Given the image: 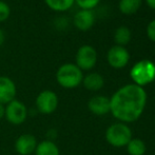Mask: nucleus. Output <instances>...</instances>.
<instances>
[{
    "mask_svg": "<svg viewBox=\"0 0 155 155\" xmlns=\"http://www.w3.org/2000/svg\"><path fill=\"white\" fill-rule=\"evenodd\" d=\"M38 145L37 138L31 133H23L16 138L14 149L18 155H32L34 154Z\"/></svg>",
    "mask_w": 155,
    "mask_h": 155,
    "instance_id": "6e6552de",
    "label": "nucleus"
},
{
    "mask_svg": "<svg viewBox=\"0 0 155 155\" xmlns=\"http://www.w3.org/2000/svg\"><path fill=\"white\" fill-rule=\"evenodd\" d=\"M45 3L54 12H65L75 3V0H45Z\"/></svg>",
    "mask_w": 155,
    "mask_h": 155,
    "instance_id": "2eb2a0df",
    "label": "nucleus"
},
{
    "mask_svg": "<svg viewBox=\"0 0 155 155\" xmlns=\"http://www.w3.org/2000/svg\"><path fill=\"white\" fill-rule=\"evenodd\" d=\"M100 0H75V3L80 10H93L99 4Z\"/></svg>",
    "mask_w": 155,
    "mask_h": 155,
    "instance_id": "6ab92c4d",
    "label": "nucleus"
},
{
    "mask_svg": "<svg viewBox=\"0 0 155 155\" xmlns=\"http://www.w3.org/2000/svg\"><path fill=\"white\" fill-rule=\"evenodd\" d=\"M131 38H132V33L129 28L124 27H119L118 29H116V31L114 33V40L117 43V45H128L130 42Z\"/></svg>",
    "mask_w": 155,
    "mask_h": 155,
    "instance_id": "f3484780",
    "label": "nucleus"
},
{
    "mask_svg": "<svg viewBox=\"0 0 155 155\" xmlns=\"http://www.w3.org/2000/svg\"><path fill=\"white\" fill-rule=\"evenodd\" d=\"M146 2H147V4L150 8L155 10V0H146Z\"/></svg>",
    "mask_w": 155,
    "mask_h": 155,
    "instance_id": "b1692460",
    "label": "nucleus"
},
{
    "mask_svg": "<svg viewBox=\"0 0 155 155\" xmlns=\"http://www.w3.org/2000/svg\"><path fill=\"white\" fill-rule=\"evenodd\" d=\"M104 80L100 74L98 73H90L84 76L82 84L89 91H98L104 87Z\"/></svg>",
    "mask_w": 155,
    "mask_h": 155,
    "instance_id": "ddd939ff",
    "label": "nucleus"
},
{
    "mask_svg": "<svg viewBox=\"0 0 155 155\" xmlns=\"http://www.w3.org/2000/svg\"><path fill=\"white\" fill-rule=\"evenodd\" d=\"M141 0H119L118 8L123 14L132 15L139 10Z\"/></svg>",
    "mask_w": 155,
    "mask_h": 155,
    "instance_id": "dca6fc26",
    "label": "nucleus"
},
{
    "mask_svg": "<svg viewBox=\"0 0 155 155\" xmlns=\"http://www.w3.org/2000/svg\"><path fill=\"white\" fill-rule=\"evenodd\" d=\"M127 147L130 155H143L146 152V145L140 139H131Z\"/></svg>",
    "mask_w": 155,
    "mask_h": 155,
    "instance_id": "a211bd4d",
    "label": "nucleus"
},
{
    "mask_svg": "<svg viewBox=\"0 0 155 155\" xmlns=\"http://www.w3.org/2000/svg\"><path fill=\"white\" fill-rule=\"evenodd\" d=\"M17 87L12 78L8 76H0V104H8L16 99Z\"/></svg>",
    "mask_w": 155,
    "mask_h": 155,
    "instance_id": "9d476101",
    "label": "nucleus"
},
{
    "mask_svg": "<svg viewBox=\"0 0 155 155\" xmlns=\"http://www.w3.org/2000/svg\"><path fill=\"white\" fill-rule=\"evenodd\" d=\"M111 112L115 118L124 123H131L138 119L145 110L147 93L143 87L137 84H127L120 88L112 98Z\"/></svg>",
    "mask_w": 155,
    "mask_h": 155,
    "instance_id": "f257e3e1",
    "label": "nucleus"
},
{
    "mask_svg": "<svg viewBox=\"0 0 155 155\" xmlns=\"http://www.w3.org/2000/svg\"><path fill=\"white\" fill-rule=\"evenodd\" d=\"M97 62V52L90 45H84L77 50L75 56V64L81 71H89L95 67Z\"/></svg>",
    "mask_w": 155,
    "mask_h": 155,
    "instance_id": "0eeeda50",
    "label": "nucleus"
},
{
    "mask_svg": "<svg viewBox=\"0 0 155 155\" xmlns=\"http://www.w3.org/2000/svg\"><path fill=\"white\" fill-rule=\"evenodd\" d=\"M73 23L79 31H88L95 23V14L93 10H79L73 18Z\"/></svg>",
    "mask_w": 155,
    "mask_h": 155,
    "instance_id": "9b49d317",
    "label": "nucleus"
},
{
    "mask_svg": "<svg viewBox=\"0 0 155 155\" xmlns=\"http://www.w3.org/2000/svg\"><path fill=\"white\" fill-rule=\"evenodd\" d=\"M106 138L110 145L120 148L127 146L132 139V132L128 126L124 124H114L108 128Z\"/></svg>",
    "mask_w": 155,
    "mask_h": 155,
    "instance_id": "39448f33",
    "label": "nucleus"
},
{
    "mask_svg": "<svg viewBox=\"0 0 155 155\" xmlns=\"http://www.w3.org/2000/svg\"><path fill=\"white\" fill-rule=\"evenodd\" d=\"M59 99L58 96L52 90H43L41 91L35 99V106L40 114L50 115L53 114L58 108Z\"/></svg>",
    "mask_w": 155,
    "mask_h": 155,
    "instance_id": "423d86ee",
    "label": "nucleus"
},
{
    "mask_svg": "<svg viewBox=\"0 0 155 155\" xmlns=\"http://www.w3.org/2000/svg\"><path fill=\"white\" fill-rule=\"evenodd\" d=\"M11 15V8L6 2L0 0V22L8 20Z\"/></svg>",
    "mask_w": 155,
    "mask_h": 155,
    "instance_id": "aec40b11",
    "label": "nucleus"
},
{
    "mask_svg": "<svg viewBox=\"0 0 155 155\" xmlns=\"http://www.w3.org/2000/svg\"><path fill=\"white\" fill-rule=\"evenodd\" d=\"M84 74L75 63H63L56 72V81L63 89H75L82 82Z\"/></svg>",
    "mask_w": 155,
    "mask_h": 155,
    "instance_id": "f03ea898",
    "label": "nucleus"
},
{
    "mask_svg": "<svg viewBox=\"0 0 155 155\" xmlns=\"http://www.w3.org/2000/svg\"><path fill=\"white\" fill-rule=\"evenodd\" d=\"M88 108L93 114L104 115L111 111L110 98L102 95H97L91 98L88 102Z\"/></svg>",
    "mask_w": 155,
    "mask_h": 155,
    "instance_id": "f8f14e48",
    "label": "nucleus"
},
{
    "mask_svg": "<svg viewBox=\"0 0 155 155\" xmlns=\"http://www.w3.org/2000/svg\"><path fill=\"white\" fill-rule=\"evenodd\" d=\"M29 115V110L25 102L19 99H14L5 104L4 118L13 126H20L25 124Z\"/></svg>",
    "mask_w": 155,
    "mask_h": 155,
    "instance_id": "20e7f679",
    "label": "nucleus"
},
{
    "mask_svg": "<svg viewBox=\"0 0 155 155\" xmlns=\"http://www.w3.org/2000/svg\"><path fill=\"white\" fill-rule=\"evenodd\" d=\"M4 40H5V35H4V32L0 29V45L4 42Z\"/></svg>",
    "mask_w": 155,
    "mask_h": 155,
    "instance_id": "5701e85b",
    "label": "nucleus"
},
{
    "mask_svg": "<svg viewBox=\"0 0 155 155\" xmlns=\"http://www.w3.org/2000/svg\"><path fill=\"white\" fill-rule=\"evenodd\" d=\"M147 35L152 41L155 42V19L150 21V23L147 27Z\"/></svg>",
    "mask_w": 155,
    "mask_h": 155,
    "instance_id": "412c9836",
    "label": "nucleus"
},
{
    "mask_svg": "<svg viewBox=\"0 0 155 155\" xmlns=\"http://www.w3.org/2000/svg\"><path fill=\"white\" fill-rule=\"evenodd\" d=\"M4 112H5V106L0 104V120L4 118Z\"/></svg>",
    "mask_w": 155,
    "mask_h": 155,
    "instance_id": "4be33fe9",
    "label": "nucleus"
},
{
    "mask_svg": "<svg viewBox=\"0 0 155 155\" xmlns=\"http://www.w3.org/2000/svg\"><path fill=\"white\" fill-rule=\"evenodd\" d=\"M35 155H60V151L58 146L50 139H45L38 143L36 150L34 152Z\"/></svg>",
    "mask_w": 155,
    "mask_h": 155,
    "instance_id": "4468645a",
    "label": "nucleus"
},
{
    "mask_svg": "<svg viewBox=\"0 0 155 155\" xmlns=\"http://www.w3.org/2000/svg\"><path fill=\"white\" fill-rule=\"evenodd\" d=\"M135 84L143 87L155 79V64L150 60H140L133 65L130 72Z\"/></svg>",
    "mask_w": 155,
    "mask_h": 155,
    "instance_id": "7ed1b4c3",
    "label": "nucleus"
},
{
    "mask_svg": "<svg viewBox=\"0 0 155 155\" xmlns=\"http://www.w3.org/2000/svg\"><path fill=\"white\" fill-rule=\"evenodd\" d=\"M107 60L109 64L114 69H121L128 64L130 60V54L121 45H114L108 51Z\"/></svg>",
    "mask_w": 155,
    "mask_h": 155,
    "instance_id": "1a4fd4ad",
    "label": "nucleus"
}]
</instances>
